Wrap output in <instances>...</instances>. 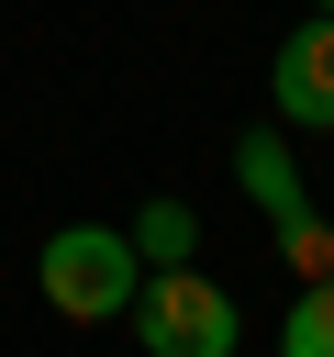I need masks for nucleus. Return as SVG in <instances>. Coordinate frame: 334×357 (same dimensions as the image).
Here are the masks:
<instances>
[{"label": "nucleus", "mask_w": 334, "mask_h": 357, "mask_svg": "<svg viewBox=\"0 0 334 357\" xmlns=\"http://www.w3.org/2000/svg\"><path fill=\"white\" fill-rule=\"evenodd\" d=\"M234 190H245V201L267 212V234L312 212V190H301V156H289V134H278V123H256V134H234Z\"/></svg>", "instance_id": "20e7f679"}, {"label": "nucleus", "mask_w": 334, "mask_h": 357, "mask_svg": "<svg viewBox=\"0 0 334 357\" xmlns=\"http://www.w3.org/2000/svg\"><path fill=\"white\" fill-rule=\"evenodd\" d=\"M267 112H278V134H334V11H312L267 56Z\"/></svg>", "instance_id": "7ed1b4c3"}, {"label": "nucleus", "mask_w": 334, "mask_h": 357, "mask_svg": "<svg viewBox=\"0 0 334 357\" xmlns=\"http://www.w3.org/2000/svg\"><path fill=\"white\" fill-rule=\"evenodd\" d=\"M122 234H134L145 268H189V257H200V212H189V201H145Z\"/></svg>", "instance_id": "39448f33"}, {"label": "nucleus", "mask_w": 334, "mask_h": 357, "mask_svg": "<svg viewBox=\"0 0 334 357\" xmlns=\"http://www.w3.org/2000/svg\"><path fill=\"white\" fill-rule=\"evenodd\" d=\"M134 346L145 357H234L245 346V312L200 268H145L134 279Z\"/></svg>", "instance_id": "f03ea898"}, {"label": "nucleus", "mask_w": 334, "mask_h": 357, "mask_svg": "<svg viewBox=\"0 0 334 357\" xmlns=\"http://www.w3.org/2000/svg\"><path fill=\"white\" fill-rule=\"evenodd\" d=\"M278 257H289L301 279H334V223H323V212H301V223H278Z\"/></svg>", "instance_id": "0eeeda50"}, {"label": "nucleus", "mask_w": 334, "mask_h": 357, "mask_svg": "<svg viewBox=\"0 0 334 357\" xmlns=\"http://www.w3.org/2000/svg\"><path fill=\"white\" fill-rule=\"evenodd\" d=\"M278 357H334V279H301V301L278 324Z\"/></svg>", "instance_id": "423d86ee"}, {"label": "nucleus", "mask_w": 334, "mask_h": 357, "mask_svg": "<svg viewBox=\"0 0 334 357\" xmlns=\"http://www.w3.org/2000/svg\"><path fill=\"white\" fill-rule=\"evenodd\" d=\"M312 11H334V0H312Z\"/></svg>", "instance_id": "6e6552de"}, {"label": "nucleus", "mask_w": 334, "mask_h": 357, "mask_svg": "<svg viewBox=\"0 0 334 357\" xmlns=\"http://www.w3.org/2000/svg\"><path fill=\"white\" fill-rule=\"evenodd\" d=\"M323 223H334V212H323Z\"/></svg>", "instance_id": "1a4fd4ad"}, {"label": "nucleus", "mask_w": 334, "mask_h": 357, "mask_svg": "<svg viewBox=\"0 0 334 357\" xmlns=\"http://www.w3.org/2000/svg\"><path fill=\"white\" fill-rule=\"evenodd\" d=\"M33 279H45V312H67V324H122L145 257H134L122 223H56L45 257H33Z\"/></svg>", "instance_id": "f257e3e1"}]
</instances>
